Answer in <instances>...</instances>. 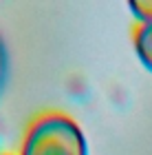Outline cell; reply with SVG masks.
<instances>
[{
    "label": "cell",
    "instance_id": "cell-1",
    "mask_svg": "<svg viewBox=\"0 0 152 155\" xmlns=\"http://www.w3.org/2000/svg\"><path fill=\"white\" fill-rule=\"evenodd\" d=\"M20 155H88V142L71 115L49 111L29 124Z\"/></svg>",
    "mask_w": 152,
    "mask_h": 155
},
{
    "label": "cell",
    "instance_id": "cell-2",
    "mask_svg": "<svg viewBox=\"0 0 152 155\" xmlns=\"http://www.w3.org/2000/svg\"><path fill=\"white\" fill-rule=\"evenodd\" d=\"M135 51L143 62V67L152 71V18L143 20L135 29Z\"/></svg>",
    "mask_w": 152,
    "mask_h": 155
},
{
    "label": "cell",
    "instance_id": "cell-3",
    "mask_svg": "<svg viewBox=\"0 0 152 155\" xmlns=\"http://www.w3.org/2000/svg\"><path fill=\"white\" fill-rule=\"evenodd\" d=\"M5 78H7V49H5L2 38H0V87H2Z\"/></svg>",
    "mask_w": 152,
    "mask_h": 155
},
{
    "label": "cell",
    "instance_id": "cell-4",
    "mask_svg": "<svg viewBox=\"0 0 152 155\" xmlns=\"http://www.w3.org/2000/svg\"><path fill=\"white\" fill-rule=\"evenodd\" d=\"M0 155H11V153H0Z\"/></svg>",
    "mask_w": 152,
    "mask_h": 155
}]
</instances>
